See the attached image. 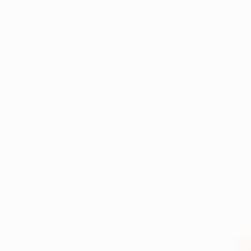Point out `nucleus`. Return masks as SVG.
Here are the masks:
<instances>
[]
</instances>
